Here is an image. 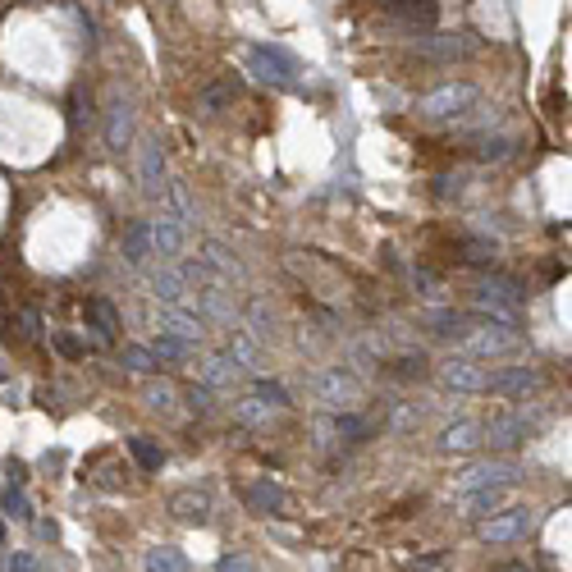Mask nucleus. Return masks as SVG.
Here are the masks:
<instances>
[{
  "mask_svg": "<svg viewBox=\"0 0 572 572\" xmlns=\"http://www.w3.org/2000/svg\"><path fill=\"white\" fill-rule=\"evenodd\" d=\"M55 349H60L64 358H79V343H73V339H64V334H55Z\"/></svg>",
  "mask_w": 572,
  "mask_h": 572,
  "instance_id": "nucleus-46",
  "label": "nucleus"
},
{
  "mask_svg": "<svg viewBox=\"0 0 572 572\" xmlns=\"http://www.w3.org/2000/svg\"><path fill=\"white\" fill-rule=\"evenodd\" d=\"M202 265H206V275L215 280V284H229V280H243V265H239V257L229 252L224 243H202V257H198Z\"/></svg>",
  "mask_w": 572,
  "mask_h": 572,
  "instance_id": "nucleus-17",
  "label": "nucleus"
},
{
  "mask_svg": "<svg viewBox=\"0 0 572 572\" xmlns=\"http://www.w3.org/2000/svg\"><path fill=\"white\" fill-rule=\"evenodd\" d=\"M453 349L467 353V358H504V353H517V349H522V330H517V325L481 321L476 330H463V334H458Z\"/></svg>",
  "mask_w": 572,
  "mask_h": 572,
  "instance_id": "nucleus-2",
  "label": "nucleus"
},
{
  "mask_svg": "<svg viewBox=\"0 0 572 572\" xmlns=\"http://www.w3.org/2000/svg\"><path fill=\"white\" fill-rule=\"evenodd\" d=\"M229 358H239L243 366H257L261 362V339L248 325H234L229 330Z\"/></svg>",
  "mask_w": 572,
  "mask_h": 572,
  "instance_id": "nucleus-26",
  "label": "nucleus"
},
{
  "mask_svg": "<svg viewBox=\"0 0 572 572\" xmlns=\"http://www.w3.org/2000/svg\"><path fill=\"white\" fill-rule=\"evenodd\" d=\"M170 513L179 522H188V526H206L211 522V500H206V494H198V490H179L174 500H170Z\"/></svg>",
  "mask_w": 572,
  "mask_h": 572,
  "instance_id": "nucleus-20",
  "label": "nucleus"
},
{
  "mask_svg": "<svg viewBox=\"0 0 572 572\" xmlns=\"http://www.w3.org/2000/svg\"><path fill=\"white\" fill-rule=\"evenodd\" d=\"M0 380H5V371H0Z\"/></svg>",
  "mask_w": 572,
  "mask_h": 572,
  "instance_id": "nucleus-49",
  "label": "nucleus"
},
{
  "mask_svg": "<svg viewBox=\"0 0 572 572\" xmlns=\"http://www.w3.org/2000/svg\"><path fill=\"white\" fill-rule=\"evenodd\" d=\"M215 390H206V385H193V390H183V403H188V412H193V416H211V399Z\"/></svg>",
  "mask_w": 572,
  "mask_h": 572,
  "instance_id": "nucleus-39",
  "label": "nucleus"
},
{
  "mask_svg": "<svg viewBox=\"0 0 572 572\" xmlns=\"http://www.w3.org/2000/svg\"><path fill=\"white\" fill-rule=\"evenodd\" d=\"M476 156H481V161H509V156H513V138H481Z\"/></svg>",
  "mask_w": 572,
  "mask_h": 572,
  "instance_id": "nucleus-38",
  "label": "nucleus"
},
{
  "mask_svg": "<svg viewBox=\"0 0 572 572\" xmlns=\"http://www.w3.org/2000/svg\"><path fill=\"white\" fill-rule=\"evenodd\" d=\"M494 572H531L526 563H509V568H494Z\"/></svg>",
  "mask_w": 572,
  "mask_h": 572,
  "instance_id": "nucleus-47",
  "label": "nucleus"
},
{
  "mask_svg": "<svg viewBox=\"0 0 572 572\" xmlns=\"http://www.w3.org/2000/svg\"><path fill=\"white\" fill-rule=\"evenodd\" d=\"M151 298L170 302V307H188L193 289H188V280L174 271V265H161V271H151Z\"/></svg>",
  "mask_w": 572,
  "mask_h": 572,
  "instance_id": "nucleus-15",
  "label": "nucleus"
},
{
  "mask_svg": "<svg viewBox=\"0 0 572 572\" xmlns=\"http://www.w3.org/2000/svg\"><path fill=\"white\" fill-rule=\"evenodd\" d=\"M151 325H156L161 334H179L188 343H202L206 339V321L193 307H170V302H161V307L151 312Z\"/></svg>",
  "mask_w": 572,
  "mask_h": 572,
  "instance_id": "nucleus-10",
  "label": "nucleus"
},
{
  "mask_svg": "<svg viewBox=\"0 0 572 572\" xmlns=\"http://www.w3.org/2000/svg\"><path fill=\"white\" fill-rule=\"evenodd\" d=\"M243 375H248V366L239 358H229V353H215V358L202 362V385L206 390H234V380H243Z\"/></svg>",
  "mask_w": 572,
  "mask_h": 572,
  "instance_id": "nucleus-18",
  "label": "nucleus"
},
{
  "mask_svg": "<svg viewBox=\"0 0 572 572\" xmlns=\"http://www.w3.org/2000/svg\"><path fill=\"white\" fill-rule=\"evenodd\" d=\"M390 366H394V375H403V380H412V375L422 380V375H426V358H422V353H416V358H412V353H403V358H394Z\"/></svg>",
  "mask_w": 572,
  "mask_h": 572,
  "instance_id": "nucleus-40",
  "label": "nucleus"
},
{
  "mask_svg": "<svg viewBox=\"0 0 572 572\" xmlns=\"http://www.w3.org/2000/svg\"><path fill=\"white\" fill-rule=\"evenodd\" d=\"M422 51H426V55H435V60H463V55H472V51H476V42H472L467 32H458V37H426Z\"/></svg>",
  "mask_w": 572,
  "mask_h": 572,
  "instance_id": "nucleus-24",
  "label": "nucleus"
},
{
  "mask_svg": "<svg viewBox=\"0 0 572 572\" xmlns=\"http://www.w3.org/2000/svg\"><path fill=\"white\" fill-rule=\"evenodd\" d=\"M170 202H174V211H179L174 220H179L183 229H193V224H198V211H193V198H188V188H183V183H170Z\"/></svg>",
  "mask_w": 572,
  "mask_h": 572,
  "instance_id": "nucleus-36",
  "label": "nucleus"
},
{
  "mask_svg": "<svg viewBox=\"0 0 572 572\" xmlns=\"http://www.w3.org/2000/svg\"><path fill=\"white\" fill-rule=\"evenodd\" d=\"M316 431H321V440H316L321 449L334 444V440L339 444H362L371 435V422H366V416H358V412H334V416H325Z\"/></svg>",
  "mask_w": 572,
  "mask_h": 572,
  "instance_id": "nucleus-12",
  "label": "nucleus"
},
{
  "mask_svg": "<svg viewBox=\"0 0 572 572\" xmlns=\"http://www.w3.org/2000/svg\"><path fill=\"white\" fill-rule=\"evenodd\" d=\"M385 10H394L408 23H431L435 19V0H380Z\"/></svg>",
  "mask_w": 572,
  "mask_h": 572,
  "instance_id": "nucleus-30",
  "label": "nucleus"
},
{
  "mask_svg": "<svg viewBox=\"0 0 572 572\" xmlns=\"http://www.w3.org/2000/svg\"><path fill=\"white\" fill-rule=\"evenodd\" d=\"M541 390V371L536 366H504L485 375V394H500V399H526Z\"/></svg>",
  "mask_w": 572,
  "mask_h": 572,
  "instance_id": "nucleus-11",
  "label": "nucleus"
},
{
  "mask_svg": "<svg viewBox=\"0 0 572 572\" xmlns=\"http://www.w3.org/2000/svg\"><path fill=\"white\" fill-rule=\"evenodd\" d=\"M215 572H257V563H252L248 554H224V559L215 563Z\"/></svg>",
  "mask_w": 572,
  "mask_h": 572,
  "instance_id": "nucleus-43",
  "label": "nucleus"
},
{
  "mask_svg": "<svg viewBox=\"0 0 572 572\" xmlns=\"http://www.w3.org/2000/svg\"><path fill=\"white\" fill-rule=\"evenodd\" d=\"M307 394H312L316 403L343 412V408H353V403L366 394V385H362V375L349 371V366H325V371H316V375L307 380Z\"/></svg>",
  "mask_w": 572,
  "mask_h": 572,
  "instance_id": "nucleus-3",
  "label": "nucleus"
},
{
  "mask_svg": "<svg viewBox=\"0 0 572 572\" xmlns=\"http://www.w3.org/2000/svg\"><path fill=\"white\" fill-rule=\"evenodd\" d=\"M133 142V105L114 97L110 110H105V147L110 151H124Z\"/></svg>",
  "mask_w": 572,
  "mask_h": 572,
  "instance_id": "nucleus-19",
  "label": "nucleus"
},
{
  "mask_svg": "<svg viewBox=\"0 0 572 572\" xmlns=\"http://www.w3.org/2000/svg\"><path fill=\"white\" fill-rule=\"evenodd\" d=\"M422 416H426L422 408H412V403H403V399H394V403H390V422H394L399 431H412V426H422Z\"/></svg>",
  "mask_w": 572,
  "mask_h": 572,
  "instance_id": "nucleus-37",
  "label": "nucleus"
},
{
  "mask_svg": "<svg viewBox=\"0 0 572 572\" xmlns=\"http://www.w3.org/2000/svg\"><path fill=\"white\" fill-rule=\"evenodd\" d=\"M422 325H431V334H440V339H458V334L467 330V316H458V312L440 307V312H426Z\"/></svg>",
  "mask_w": 572,
  "mask_h": 572,
  "instance_id": "nucleus-29",
  "label": "nucleus"
},
{
  "mask_svg": "<svg viewBox=\"0 0 572 572\" xmlns=\"http://www.w3.org/2000/svg\"><path fill=\"white\" fill-rule=\"evenodd\" d=\"M88 316L101 321V334H114V330H120V321H114V312L105 307V302H88Z\"/></svg>",
  "mask_w": 572,
  "mask_h": 572,
  "instance_id": "nucleus-42",
  "label": "nucleus"
},
{
  "mask_svg": "<svg viewBox=\"0 0 572 572\" xmlns=\"http://www.w3.org/2000/svg\"><path fill=\"white\" fill-rule=\"evenodd\" d=\"M526 531H531V513H526V509H500V513H490V517L481 522L476 536H481L485 545H509V541H522Z\"/></svg>",
  "mask_w": 572,
  "mask_h": 572,
  "instance_id": "nucleus-9",
  "label": "nucleus"
},
{
  "mask_svg": "<svg viewBox=\"0 0 572 572\" xmlns=\"http://www.w3.org/2000/svg\"><path fill=\"white\" fill-rule=\"evenodd\" d=\"M0 513H5V517H28V500H23V490H5V494H0Z\"/></svg>",
  "mask_w": 572,
  "mask_h": 572,
  "instance_id": "nucleus-41",
  "label": "nucleus"
},
{
  "mask_svg": "<svg viewBox=\"0 0 572 572\" xmlns=\"http://www.w3.org/2000/svg\"><path fill=\"white\" fill-rule=\"evenodd\" d=\"M252 394H257L261 403H271V408H280V412H284V408L293 403V399H289V390L280 385V380H265V375H257V380H252Z\"/></svg>",
  "mask_w": 572,
  "mask_h": 572,
  "instance_id": "nucleus-32",
  "label": "nucleus"
},
{
  "mask_svg": "<svg viewBox=\"0 0 572 572\" xmlns=\"http://www.w3.org/2000/svg\"><path fill=\"white\" fill-rule=\"evenodd\" d=\"M151 353H156L161 362H193V358H198V343H188V339H179V334H161V330H156V339H151Z\"/></svg>",
  "mask_w": 572,
  "mask_h": 572,
  "instance_id": "nucleus-25",
  "label": "nucleus"
},
{
  "mask_svg": "<svg viewBox=\"0 0 572 572\" xmlns=\"http://www.w3.org/2000/svg\"><path fill=\"white\" fill-rule=\"evenodd\" d=\"M0 545H5V522H0Z\"/></svg>",
  "mask_w": 572,
  "mask_h": 572,
  "instance_id": "nucleus-48",
  "label": "nucleus"
},
{
  "mask_svg": "<svg viewBox=\"0 0 572 572\" xmlns=\"http://www.w3.org/2000/svg\"><path fill=\"white\" fill-rule=\"evenodd\" d=\"M243 64L257 73L261 83H271V88H293V79H298V60L284 46H248Z\"/></svg>",
  "mask_w": 572,
  "mask_h": 572,
  "instance_id": "nucleus-6",
  "label": "nucleus"
},
{
  "mask_svg": "<svg viewBox=\"0 0 572 572\" xmlns=\"http://www.w3.org/2000/svg\"><path fill=\"white\" fill-rule=\"evenodd\" d=\"M509 490H513V485H481V490L458 494V504H463L467 517H490V513H500V509L509 504Z\"/></svg>",
  "mask_w": 572,
  "mask_h": 572,
  "instance_id": "nucleus-16",
  "label": "nucleus"
},
{
  "mask_svg": "<svg viewBox=\"0 0 572 572\" xmlns=\"http://www.w3.org/2000/svg\"><path fill=\"white\" fill-rule=\"evenodd\" d=\"M541 422H545V408L536 403V408H513V412H500V416H490V426H481V440L490 444V449H513V444H522V440H531L541 431Z\"/></svg>",
  "mask_w": 572,
  "mask_h": 572,
  "instance_id": "nucleus-4",
  "label": "nucleus"
},
{
  "mask_svg": "<svg viewBox=\"0 0 572 572\" xmlns=\"http://www.w3.org/2000/svg\"><path fill=\"white\" fill-rule=\"evenodd\" d=\"M120 252H124V261L133 265V271H142V265L151 261V234H147V224H142V220L124 229V243H120Z\"/></svg>",
  "mask_w": 572,
  "mask_h": 572,
  "instance_id": "nucleus-23",
  "label": "nucleus"
},
{
  "mask_svg": "<svg viewBox=\"0 0 572 572\" xmlns=\"http://www.w3.org/2000/svg\"><path fill=\"white\" fill-rule=\"evenodd\" d=\"M10 572H37V559H32V554H23V550H14V559H10Z\"/></svg>",
  "mask_w": 572,
  "mask_h": 572,
  "instance_id": "nucleus-44",
  "label": "nucleus"
},
{
  "mask_svg": "<svg viewBox=\"0 0 572 572\" xmlns=\"http://www.w3.org/2000/svg\"><path fill=\"white\" fill-rule=\"evenodd\" d=\"M129 453H133L138 463H142V472H156V467L165 463V453H161L156 444H151L147 435H133V440H129Z\"/></svg>",
  "mask_w": 572,
  "mask_h": 572,
  "instance_id": "nucleus-34",
  "label": "nucleus"
},
{
  "mask_svg": "<svg viewBox=\"0 0 572 572\" xmlns=\"http://www.w3.org/2000/svg\"><path fill=\"white\" fill-rule=\"evenodd\" d=\"M522 481V467L509 463V458H485V463L476 467H463V472H453L449 490L453 494H467V490H481V485H517Z\"/></svg>",
  "mask_w": 572,
  "mask_h": 572,
  "instance_id": "nucleus-7",
  "label": "nucleus"
},
{
  "mask_svg": "<svg viewBox=\"0 0 572 572\" xmlns=\"http://www.w3.org/2000/svg\"><path fill=\"white\" fill-rule=\"evenodd\" d=\"M5 472H10V481H14V485H23V481H28V467L19 463V458H10V463H5Z\"/></svg>",
  "mask_w": 572,
  "mask_h": 572,
  "instance_id": "nucleus-45",
  "label": "nucleus"
},
{
  "mask_svg": "<svg viewBox=\"0 0 572 572\" xmlns=\"http://www.w3.org/2000/svg\"><path fill=\"white\" fill-rule=\"evenodd\" d=\"M476 302V321H494V325H517V307L526 302V289L509 275H485L472 293Z\"/></svg>",
  "mask_w": 572,
  "mask_h": 572,
  "instance_id": "nucleus-1",
  "label": "nucleus"
},
{
  "mask_svg": "<svg viewBox=\"0 0 572 572\" xmlns=\"http://www.w3.org/2000/svg\"><path fill=\"white\" fill-rule=\"evenodd\" d=\"M147 572H188V559L179 550H147Z\"/></svg>",
  "mask_w": 572,
  "mask_h": 572,
  "instance_id": "nucleus-33",
  "label": "nucleus"
},
{
  "mask_svg": "<svg viewBox=\"0 0 572 572\" xmlns=\"http://www.w3.org/2000/svg\"><path fill=\"white\" fill-rule=\"evenodd\" d=\"M120 366H129V371H138V375H156L165 362L151 353V349H138V343H129V349L120 353Z\"/></svg>",
  "mask_w": 572,
  "mask_h": 572,
  "instance_id": "nucleus-31",
  "label": "nucleus"
},
{
  "mask_svg": "<svg viewBox=\"0 0 572 572\" xmlns=\"http://www.w3.org/2000/svg\"><path fill=\"white\" fill-rule=\"evenodd\" d=\"M476 444H481V422H472V416L444 426V435H440V449H449V453H467V449H476Z\"/></svg>",
  "mask_w": 572,
  "mask_h": 572,
  "instance_id": "nucleus-22",
  "label": "nucleus"
},
{
  "mask_svg": "<svg viewBox=\"0 0 572 572\" xmlns=\"http://www.w3.org/2000/svg\"><path fill=\"white\" fill-rule=\"evenodd\" d=\"M440 380L453 394H485V366H481V358H467V353H453L440 366Z\"/></svg>",
  "mask_w": 572,
  "mask_h": 572,
  "instance_id": "nucleus-8",
  "label": "nucleus"
},
{
  "mask_svg": "<svg viewBox=\"0 0 572 572\" xmlns=\"http://www.w3.org/2000/svg\"><path fill=\"white\" fill-rule=\"evenodd\" d=\"M257 339H271V325H275V316H271V307H265V302L261 298H252L248 302V321H243Z\"/></svg>",
  "mask_w": 572,
  "mask_h": 572,
  "instance_id": "nucleus-35",
  "label": "nucleus"
},
{
  "mask_svg": "<svg viewBox=\"0 0 572 572\" xmlns=\"http://www.w3.org/2000/svg\"><path fill=\"white\" fill-rule=\"evenodd\" d=\"M147 234H151V257H161V261H174L183 252V239H188V229L174 220V215H161V220H151L147 224Z\"/></svg>",
  "mask_w": 572,
  "mask_h": 572,
  "instance_id": "nucleus-14",
  "label": "nucleus"
},
{
  "mask_svg": "<svg viewBox=\"0 0 572 572\" xmlns=\"http://www.w3.org/2000/svg\"><path fill=\"white\" fill-rule=\"evenodd\" d=\"M476 101H481V92L472 83H444L416 101V114H422V120H463Z\"/></svg>",
  "mask_w": 572,
  "mask_h": 572,
  "instance_id": "nucleus-5",
  "label": "nucleus"
},
{
  "mask_svg": "<svg viewBox=\"0 0 572 572\" xmlns=\"http://www.w3.org/2000/svg\"><path fill=\"white\" fill-rule=\"evenodd\" d=\"M142 403H147L151 412H174V408H179V390L170 385V380L147 375V385H142Z\"/></svg>",
  "mask_w": 572,
  "mask_h": 572,
  "instance_id": "nucleus-27",
  "label": "nucleus"
},
{
  "mask_svg": "<svg viewBox=\"0 0 572 572\" xmlns=\"http://www.w3.org/2000/svg\"><path fill=\"white\" fill-rule=\"evenodd\" d=\"M275 412H280V408H271V403H261L257 394H248V399L234 403V422H239V426H271Z\"/></svg>",
  "mask_w": 572,
  "mask_h": 572,
  "instance_id": "nucleus-28",
  "label": "nucleus"
},
{
  "mask_svg": "<svg viewBox=\"0 0 572 572\" xmlns=\"http://www.w3.org/2000/svg\"><path fill=\"white\" fill-rule=\"evenodd\" d=\"M243 500H248V509H252V513L271 517V513H280V509H284V490H280L271 476H261V481H252V485H248Z\"/></svg>",
  "mask_w": 572,
  "mask_h": 572,
  "instance_id": "nucleus-21",
  "label": "nucleus"
},
{
  "mask_svg": "<svg viewBox=\"0 0 572 572\" xmlns=\"http://www.w3.org/2000/svg\"><path fill=\"white\" fill-rule=\"evenodd\" d=\"M138 179H142L147 198H161V188H165V151H161V142L147 138L138 147Z\"/></svg>",
  "mask_w": 572,
  "mask_h": 572,
  "instance_id": "nucleus-13",
  "label": "nucleus"
}]
</instances>
